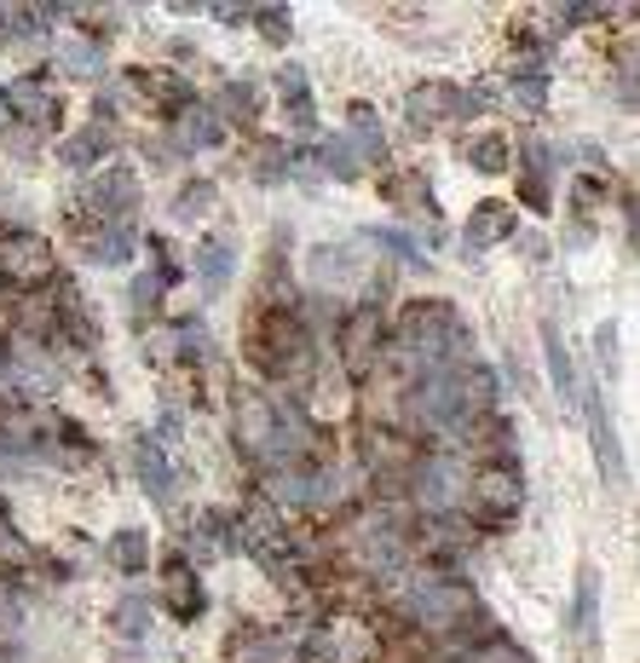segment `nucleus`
I'll list each match as a JSON object with an SVG mask.
<instances>
[{
  "mask_svg": "<svg viewBox=\"0 0 640 663\" xmlns=\"http://www.w3.org/2000/svg\"><path fill=\"white\" fill-rule=\"evenodd\" d=\"M497 93H468L456 82H422L416 93H409V121L416 127H456V121H473L484 105H491Z\"/></svg>",
  "mask_w": 640,
  "mask_h": 663,
  "instance_id": "nucleus-1",
  "label": "nucleus"
},
{
  "mask_svg": "<svg viewBox=\"0 0 640 663\" xmlns=\"http://www.w3.org/2000/svg\"><path fill=\"white\" fill-rule=\"evenodd\" d=\"M404 606H409V618L427 623V629H462L479 611L468 582H445V577H422L416 589L404 595Z\"/></svg>",
  "mask_w": 640,
  "mask_h": 663,
  "instance_id": "nucleus-2",
  "label": "nucleus"
},
{
  "mask_svg": "<svg viewBox=\"0 0 640 663\" xmlns=\"http://www.w3.org/2000/svg\"><path fill=\"white\" fill-rule=\"evenodd\" d=\"M53 277H58V260H53L46 237H35V232L0 237V284L7 289H46Z\"/></svg>",
  "mask_w": 640,
  "mask_h": 663,
  "instance_id": "nucleus-3",
  "label": "nucleus"
},
{
  "mask_svg": "<svg viewBox=\"0 0 640 663\" xmlns=\"http://www.w3.org/2000/svg\"><path fill=\"white\" fill-rule=\"evenodd\" d=\"M416 496L427 502V514H450L456 502L468 507V462L456 450L416 456Z\"/></svg>",
  "mask_w": 640,
  "mask_h": 663,
  "instance_id": "nucleus-4",
  "label": "nucleus"
},
{
  "mask_svg": "<svg viewBox=\"0 0 640 663\" xmlns=\"http://www.w3.org/2000/svg\"><path fill=\"white\" fill-rule=\"evenodd\" d=\"M468 496H473V507H479V520H484V525L514 520V514H520V502H525L520 468H514V462H491V468H479V473L468 479Z\"/></svg>",
  "mask_w": 640,
  "mask_h": 663,
  "instance_id": "nucleus-5",
  "label": "nucleus"
},
{
  "mask_svg": "<svg viewBox=\"0 0 640 663\" xmlns=\"http://www.w3.org/2000/svg\"><path fill=\"white\" fill-rule=\"evenodd\" d=\"M237 445L254 456L260 468H284V445H277V416L266 393H243L237 398Z\"/></svg>",
  "mask_w": 640,
  "mask_h": 663,
  "instance_id": "nucleus-6",
  "label": "nucleus"
},
{
  "mask_svg": "<svg viewBox=\"0 0 640 663\" xmlns=\"http://www.w3.org/2000/svg\"><path fill=\"white\" fill-rule=\"evenodd\" d=\"M381 346H387V318H381V306H358V312H346V323H341L346 375H370L381 364Z\"/></svg>",
  "mask_w": 640,
  "mask_h": 663,
  "instance_id": "nucleus-7",
  "label": "nucleus"
},
{
  "mask_svg": "<svg viewBox=\"0 0 640 663\" xmlns=\"http://www.w3.org/2000/svg\"><path fill=\"white\" fill-rule=\"evenodd\" d=\"M0 93H7V116H18L23 127H41V133H46V127H58V98L46 93L35 75H18V82H7Z\"/></svg>",
  "mask_w": 640,
  "mask_h": 663,
  "instance_id": "nucleus-8",
  "label": "nucleus"
},
{
  "mask_svg": "<svg viewBox=\"0 0 640 663\" xmlns=\"http://www.w3.org/2000/svg\"><path fill=\"white\" fill-rule=\"evenodd\" d=\"M93 208L98 214H134L139 208V173L134 168H105V173H93Z\"/></svg>",
  "mask_w": 640,
  "mask_h": 663,
  "instance_id": "nucleus-9",
  "label": "nucleus"
},
{
  "mask_svg": "<svg viewBox=\"0 0 640 663\" xmlns=\"http://www.w3.org/2000/svg\"><path fill=\"white\" fill-rule=\"evenodd\" d=\"M134 473H139V484L150 491V502H173V462H168V450L157 445V439H134Z\"/></svg>",
  "mask_w": 640,
  "mask_h": 663,
  "instance_id": "nucleus-10",
  "label": "nucleus"
},
{
  "mask_svg": "<svg viewBox=\"0 0 640 663\" xmlns=\"http://www.w3.org/2000/svg\"><path fill=\"white\" fill-rule=\"evenodd\" d=\"M577 410H588V439H595V456H600V473L611 484H623V450H618V432L606 421V404L600 398H583Z\"/></svg>",
  "mask_w": 640,
  "mask_h": 663,
  "instance_id": "nucleus-11",
  "label": "nucleus"
},
{
  "mask_svg": "<svg viewBox=\"0 0 640 663\" xmlns=\"http://www.w3.org/2000/svg\"><path fill=\"white\" fill-rule=\"evenodd\" d=\"M162 595H168V606H173V618H202L209 611V595H202V582L185 571V559H168V571H162Z\"/></svg>",
  "mask_w": 640,
  "mask_h": 663,
  "instance_id": "nucleus-12",
  "label": "nucleus"
},
{
  "mask_svg": "<svg viewBox=\"0 0 640 663\" xmlns=\"http://www.w3.org/2000/svg\"><path fill=\"white\" fill-rule=\"evenodd\" d=\"M520 232V214L508 208V202H479V208L468 214V248H491L502 237Z\"/></svg>",
  "mask_w": 640,
  "mask_h": 663,
  "instance_id": "nucleus-13",
  "label": "nucleus"
},
{
  "mask_svg": "<svg viewBox=\"0 0 640 663\" xmlns=\"http://www.w3.org/2000/svg\"><path fill=\"white\" fill-rule=\"evenodd\" d=\"M173 139L185 145V150H214L225 139V121L209 105H185V110L173 116Z\"/></svg>",
  "mask_w": 640,
  "mask_h": 663,
  "instance_id": "nucleus-14",
  "label": "nucleus"
},
{
  "mask_svg": "<svg viewBox=\"0 0 640 663\" xmlns=\"http://www.w3.org/2000/svg\"><path fill=\"white\" fill-rule=\"evenodd\" d=\"M191 260H196V277H202V289H209V295H220V289H225V277L237 271V248L225 243V237H202Z\"/></svg>",
  "mask_w": 640,
  "mask_h": 663,
  "instance_id": "nucleus-15",
  "label": "nucleus"
},
{
  "mask_svg": "<svg viewBox=\"0 0 640 663\" xmlns=\"http://www.w3.org/2000/svg\"><path fill=\"white\" fill-rule=\"evenodd\" d=\"M543 346H548V375H554V393H559V404H566V410H577V404H583V387H577V364H572L566 341L554 335V323H543Z\"/></svg>",
  "mask_w": 640,
  "mask_h": 663,
  "instance_id": "nucleus-16",
  "label": "nucleus"
},
{
  "mask_svg": "<svg viewBox=\"0 0 640 663\" xmlns=\"http://www.w3.org/2000/svg\"><path fill=\"white\" fill-rule=\"evenodd\" d=\"M346 121H352L346 145H352V157H358V162H381V157H387V133H381V116H375L370 105H352Z\"/></svg>",
  "mask_w": 640,
  "mask_h": 663,
  "instance_id": "nucleus-17",
  "label": "nucleus"
},
{
  "mask_svg": "<svg viewBox=\"0 0 640 663\" xmlns=\"http://www.w3.org/2000/svg\"><path fill=\"white\" fill-rule=\"evenodd\" d=\"M577 634H583V646H595V634H600V571L595 566H577Z\"/></svg>",
  "mask_w": 640,
  "mask_h": 663,
  "instance_id": "nucleus-18",
  "label": "nucleus"
},
{
  "mask_svg": "<svg viewBox=\"0 0 640 663\" xmlns=\"http://www.w3.org/2000/svg\"><path fill=\"white\" fill-rule=\"evenodd\" d=\"M58 157H64V168H98V162L110 157V133L93 121V127H82L75 139H64V145H58Z\"/></svg>",
  "mask_w": 640,
  "mask_h": 663,
  "instance_id": "nucleus-19",
  "label": "nucleus"
},
{
  "mask_svg": "<svg viewBox=\"0 0 640 663\" xmlns=\"http://www.w3.org/2000/svg\"><path fill=\"white\" fill-rule=\"evenodd\" d=\"M134 248H139L134 225H105V232L87 243V254H93L98 266H127V260H134Z\"/></svg>",
  "mask_w": 640,
  "mask_h": 663,
  "instance_id": "nucleus-20",
  "label": "nucleus"
},
{
  "mask_svg": "<svg viewBox=\"0 0 640 663\" xmlns=\"http://www.w3.org/2000/svg\"><path fill=\"white\" fill-rule=\"evenodd\" d=\"M196 346H202V329H196V323L157 329V335H150V359H157V364H179V359H185V352H196Z\"/></svg>",
  "mask_w": 640,
  "mask_h": 663,
  "instance_id": "nucleus-21",
  "label": "nucleus"
},
{
  "mask_svg": "<svg viewBox=\"0 0 640 663\" xmlns=\"http://www.w3.org/2000/svg\"><path fill=\"white\" fill-rule=\"evenodd\" d=\"M98 64H105V41L98 35H75L58 46V69L64 75H98Z\"/></svg>",
  "mask_w": 640,
  "mask_h": 663,
  "instance_id": "nucleus-22",
  "label": "nucleus"
},
{
  "mask_svg": "<svg viewBox=\"0 0 640 663\" xmlns=\"http://www.w3.org/2000/svg\"><path fill=\"white\" fill-rule=\"evenodd\" d=\"M266 496H271L277 507H312V473H300V468L271 473V479H266Z\"/></svg>",
  "mask_w": 640,
  "mask_h": 663,
  "instance_id": "nucleus-23",
  "label": "nucleus"
},
{
  "mask_svg": "<svg viewBox=\"0 0 640 663\" xmlns=\"http://www.w3.org/2000/svg\"><path fill=\"white\" fill-rule=\"evenodd\" d=\"M462 157L479 168V173H508V162H514V150H508L502 133H484V139H468Z\"/></svg>",
  "mask_w": 640,
  "mask_h": 663,
  "instance_id": "nucleus-24",
  "label": "nucleus"
},
{
  "mask_svg": "<svg viewBox=\"0 0 640 663\" xmlns=\"http://www.w3.org/2000/svg\"><path fill=\"white\" fill-rule=\"evenodd\" d=\"M318 168H323V173H335V180H358V173H364V162L352 157L346 133H329V139H323V150H318Z\"/></svg>",
  "mask_w": 640,
  "mask_h": 663,
  "instance_id": "nucleus-25",
  "label": "nucleus"
},
{
  "mask_svg": "<svg viewBox=\"0 0 640 663\" xmlns=\"http://www.w3.org/2000/svg\"><path fill=\"white\" fill-rule=\"evenodd\" d=\"M398 559H404V537H398V531H387V525H381V531H370V537H364V566H375V571H393Z\"/></svg>",
  "mask_w": 640,
  "mask_h": 663,
  "instance_id": "nucleus-26",
  "label": "nucleus"
},
{
  "mask_svg": "<svg viewBox=\"0 0 640 663\" xmlns=\"http://www.w3.org/2000/svg\"><path fill=\"white\" fill-rule=\"evenodd\" d=\"M254 110H260V93H254V82H248V75H237V82H225V93H220V121L225 116H237V121H248Z\"/></svg>",
  "mask_w": 640,
  "mask_h": 663,
  "instance_id": "nucleus-27",
  "label": "nucleus"
},
{
  "mask_svg": "<svg viewBox=\"0 0 640 663\" xmlns=\"http://www.w3.org/2000/svg\"><path fill=\"white\" fill-rule=\"evenodd\" d=\"M508 98H514L520 110H543V105H548V75H543V69H514Z\"/></svg>",
  "mask_w": 640,
  "mask_h": 663,
  "instance_id": "nucleus-28",
  "label": "nucleus"
},
{
  "mask_svg": "<svg viewBox=\"0 0 640 663\" xmlns=\"http://www.w3.org/2000/svg\"><path fill=\"white\" fill-rule=\"evenodd\" d=\"M145 554H150L145 531H116V537H110V559L121 571H145Z\"/></svg>",
  "mask_w": 640,
  "mask_h": 663,
  "instance_id": "nucleus-29",
  "label": "nucleus"
},
{
  "mask_svg": "<svg viewBox=\"0 0 640 663\" xmlns=\"http://www.w3.org/2000/svg\"><path fill=\"white\" fill-rule=\"evenodd\" d=\"M116 629L127 634V641H139V634L150 629V600H145V595H127V600L116 606Z\"/></svg>",
  "mask_w": 640,
  "mask_h": 663,
  "instance_id": "nucleus-30",
  "label": "nucleus"
},
{
  "mask_svg": "<svg viewBox=\"0 0 640 663\" xmlns=\"http://www.w3.org/2000/svg\"><path fill=\"white\" fill-rule=\"evenodd\" d=\"M248 23H260V35H266L271 46H284V41L295 35V18H289L284 7H260V12H248Z\"/></svg>",
  "mask_w": 640,
  "mask_h": 663,
  "instance_id": "nucleus-31",
  "label": "nucleus"
},
{
  "mask_svg": "<svg viewBox=\"0 0 640 663\" xmlns=\"http://www.w3.org/2000/svg\"><path fill=\"white\" fill-rule=\"evenodd\" d=\"M271 87H277V98H284V105H312V93H306V69L300 64H284L271 75Z\"/></svg>",
  "mask_w": 640,
  "mask_h": 663,
  "instance_id": "nucleus-32",
  "label": "nucleus"
},
{
  "mask_svg": "<svg viewBox=\"0 0 640 663\" xmlns=\"http://www.w3.org/2000/svg\"><path fill=\"white\" fill-rule=\"evenodd\" d=\"M0 35H7V41H35V35H41V23H35V12L7 7V12H0Z\"/></svg>",
  "mask_w": 640,
  "mask_h": 663,
  "instance_id": "nucleus-33",
  "label": "nucleus"
},
{
  "mask_svg": "<svg viewBox=\"0 0 640 663\" xmlns=\"http://www.w3.org/2000/svg\"><path fill=\"white\" fill-rule=\"evenodd\" d=\"M606 180H600V173H577V180H572V202H577V208H595V202H606Z\"/></svg>",
  "mask_w": 640,
  "mask_h": 663,
  "instance_id": "nucleus-34",
  "label": "nucleus"
},
{
  "mask_svg": "<svg viewBox=\"0 0 640 663\" xmlns=\"http://www.w3.org/2000/svg\"><path fill=\"white\" fill-rule=\"evenodd\" d=\"M162 289H168V284H162V271H150V277L139 271V277H134V306H139V312H150V306L162 300Z\"/></svg>",
  "mask_w": 640,
  "mask_h": 663,
  "instance_id": "nucleus-35",
  "label": "nucleus"
},
{
  "mask_svg": "<svg viewBox=\"0 0 640 663\" xmlns=\"http://www.w3.org/2000/svg\"><path fill=\"white\" fill-rule=\"evenodd\" d=\"M370 237H375V243H387L393 254H404L409 266H422V271H427V254H422L416 243H409V237H398V232H370Z\"/></svg>",
  "mask_w": 640,
  "mask_h": 663,
  "instance_id": "nucleus-36",
  "label": "nucleus"
},
{
  "mask_svg": "<svg viewBox=\"0 0 640 663\" xmlns=\"http://www.w3.org/2000/svg\"><path fill=\"white\" fill-rule=\"evenodd\" d=\"M209 202H214V191H209V185H191V191H179L173 214H179V220H185V214H202V208H209Z\"/></svg>",
  "mask_w": 640,
  "mask_h": 663,
  "instance_id": "nucleus-37",
  "label": "nucleus"
},
{
  "mask_svg": "<svg viewBox=\"0 0 640 663\" xmlns=\"http://www.w3.org/2000/svg\"><path fill=\"white\" fill-rule=\"evenodd\" d=\"M300 657H306V663H323V657H335V641H329V634H306Z\"/></svg>",
  "mask_w": 640,
  "mask_h": 663,
  "instance_id": "nucleus-38",
  "label": "nucleus"
},
{
  "mask_svg": "<svg viewBox=\"0 0 640 663\" xmlns=\"http://www.w3.org/2000/svg\"><path fill=\"white\" fill-rule=\"evenodd\" d=\"M520 196L531 202L536 214H548V202H554V196H548V185H543V180H531V173H525V185H520Z\"/></svg>",
  "mask_w": 640,
  "mask_h": 663,
  "instance_id": "nucleus-39",
  "label": "nucleus"
},
{
  "mask_svg": "<svg viewBox=\"0 0 640 663\" xmlns=\"http://www.w3.org/2000/svg\"><path fill=\"white\" fill-rule=\"evenodd\" d=\"M284 116H289V127H295V133H312V127H318L312 105H284Z\"/></svg>",
  "mask_w": 640,
  "mask_h": 663,
  "instance_id": "nucleus-40",
  "label": "nucleus"
},
{
  "mask_svg": "<svg viewBox=\"0 0 640 663\" xmlns=\"http://www.w3.org/2000/svg\"><path fill=\"white\" fill-rule=\"evenodd\" d=\"M595 352H600V370H611V359H618V335H611V329H595Z\"/></svg>",
  "mask_w": 640,
  "mask_h": 663,
  "instance_id": "nucleus-41",
  "label": "nucleus"
},
{
  "mask_svg": "<svg viewBox=\"0 0 640 663\" xmlns=\"http://www.w3.org/2000/svg\"><path fill=\"white\" fill-rule=\"evenodd\" d=\"M220 23H248V7H214Z\"/></svg>",
  "mask_w": 640,
  "mask_h": 663,
  "instance_id": "nucleus-42",
  "label": "nucleus"
},
{
  "mask_svg": "<svg viewBox=\"0 0 640 663\" xmlns=\"http://www.w3.org/2000/svg\"><path fill=\"white\" fill-rule=\"evenodd\" d=\"M0 121H7V93H0Z\"/></svg>",
  "mask_w": 640,
  "mask_h": 663,
  "instance_id": "nucleus-43",
  "label": "nucleus"
}]
</instances>
